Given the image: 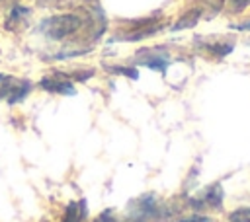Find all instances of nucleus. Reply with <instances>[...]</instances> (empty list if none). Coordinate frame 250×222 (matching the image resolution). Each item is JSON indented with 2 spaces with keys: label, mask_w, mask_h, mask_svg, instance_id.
Wrapping results in <instances>:
<instances>
[{
  "label": "nucleus",
  "mask_w": 250,
  "mask_h": 222,
  "mask_svg": "<svg viewBox=\"0 0 250 222\" xmlns=\"http://www.w3.org/2000/svg\"><path fill=\"white\" fill-rule=\"evenodd\" d=\"M82 27V18L76 14H61L45 19L41 23V31L51 39H64L76 33Z\"/></svg>",
  "instance_id": "1"
},
{
  "label": "nucleus",
  "mask_w": 250,
  "mask_h": 222,
  "mask_svg": "<svg viewBox=\"0 0 250 222\" xmlns=\"http://www.w3.org/2000/svg\"><path fill=\"white\" fill-rule=\"evenodd\" d=\"M195 206H211V208H221L223 204V187L219 183H213L211 187H207L203 199H197V203L193 201Z\"/></svg>",
  "instance_id": "2"
},
{
  "label": "nucleus",
  "mask_w": 250,
  "mask_h": 222,
  "mask_svg": "<svg viewBox=\"0 0 250 222\" xmlns=\"http://www.w3.org/2000/svg\"><path fill=\"white\" fill-rule=\"evenodd\" d=\"M41 88H45L47 92H53V93H74V88H72L70 82H61L55 76L43 78L41 80Z\"/></svg>",
  "instance_id": "3"
},
{
  "label": "nucleus",
  "mask_w": 250,
  "mask_h": 222,
  "mask_svg": "<svg viewBox=\"0 0 250 222\" xmlns=\"http://www.w3.org/2000/svg\"><path fill=\"white\" fill-rule=\"evenodd\" d=\"M199 18H201V8H197V10H189V12H186V14L172 25V31L189 29V27H193V25L199 21Z\"/></svg>",
  "instance_id": "4"
},
{
  "label": "nucleus",
  "mask_w": 250,
  "mask_h": 222,
  "mask_svg": "<svg viewBox=\"0 0 250 222\" xmlns=\"http://www.w3.org/2000/svg\"><path fill=\"white\" fill-rule=\"evenodd\" d=\"M86 212H88V210H86V203H84V201H80V203H70V204L66 206L64 216H62L61 222H80Z\"/></svg>",
  "instance_id": "5"
},
{
  "label": "nucleus",
  "mask_w": 250,
  "mask_h": 222,
  "mask_svg": "<svg viewBox=\"0 0 250 222\" xmlns=\"http://www.w3.org/2000/svg\"><path fill=\"white\" fill-rule=\"evenodd\" d=\"M229 222H250V206H240L229 214Z\"/></svg>",
  "instance_id": "6"
},
{
  "label": "nucleus",
  "mask_w": 250,
  "mask_h": 222,
  "mask_svg": "<svg viewBox=\"0 0 250 222\" xmlns=\"http://www.w3.org/2000/svg\"><path fill=\"white\" fill-rule=\"evenodd\" d=\"M248 4H250V0H227V10L230 14H240Z\"/></svg>",
  "instance_id": "7"
},
{
  "label": "nucleus",
  "mask_w": 250,
  "mask_h": 222,
  "mask_svg": "<svg viewBox=\"0 0 250 222\" xmlns=\"http://www.w3.org/2000/svg\"><path fill=\"white\" fill-rule=\"evenodd\" d=\"M207 49L217 56V58H221V56H225V55H229L230 51H232V45H207Z\"/></svg>",
  "instance_id": "8"
},
{
  "label": "nucleus",
  "mask_w": 250,
  "mask_h": 222,
  "mask_svg": "<svg viewBox=\"0 0 250 222\" xmlns=\"http://www.w3.org/2000/svg\"><path fill=\"white\" fill-rule=\"evenodd\" d=\"M199 2L203 4V8H207V10L211 12V16L217 14V12L225 6V0H199Z\"/></svg>",
  "instance_id": "9"
},
{
  "label": "nucleus",
  "mask_w": 250,
  "mask_h": 222,
  "mask_svg": "<svg viewBox=\"0 0 250 222\" xmlns=\"http://www.w3.org/2000/svg\"><path fill=\"white\" fill-rule=\"evenodd\" d=\"M178 222H211V218H207V216H189V218H182Z\"/></svg>",
  "instance_id": "10"
},
{
  "label": "nucleus",
  "mask_w": 250,
  "mask_h": 222,
  "mask_svg": "<svg viewBox=\"0 0 250 222\" xmlns=\"http://www.w3.org/2000/svg\"><path fill=\"white\" fill-rule=\"evenodd\" d=\"M230 29H238V31H250V21H244V23H232Z\"/></svg>",
  "instance_id": "11"
},
{
  "label": "nucleus",
  "mask_w": 250,
  "mask_h": 222,
  "mask_svg": "<svg viewBox=\"0 0 250 222\" xmlns=\"http://www.w3.org/2000/svg\"><path fill=\"white\" fill-rule=\"evenodd\" d=\"M0 80H4V74H0Z\"/></svg>",
  "instance_id": "12"
}]
</instances>
